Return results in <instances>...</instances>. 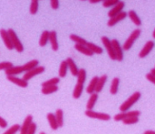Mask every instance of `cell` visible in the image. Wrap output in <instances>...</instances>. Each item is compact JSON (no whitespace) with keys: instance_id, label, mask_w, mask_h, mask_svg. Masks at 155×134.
Segmentation results:
<instances>
[{"instance_id":"2","label":"cell","mask_w":155,"mask_h":134,"mask_svg":"<svg viewBox=\"0 0 155 134\" xmlns=\"http://www.w3.org/2000/svg\"><path fill=\"white\" fill-rule=\"evenodd\" d=\"M142 33V30L140 29H136L131 33V34L129 35L127 40L125 41L124 45H123V50H124L125 51H128L132 48V46L134 45V44L136 40H138V37L140 36V34Z\"/></svg>"},{"instance_id":"36","label":"cell","mask_w":155,"mask_h":134,"mask_svg":"<svg viewBox=\"0 0 155 134\" xmlns=\"http://www.w3.org/2000/svg\"><path fill=\"white\" fill-rule=\"evenodd\" d=\"M20 125H18V124H14V125H13L12 127H9V128L3 134H16L18 131H20Z\"/></svg>"},{"instance_id":"34","label":"cell","mask_w":155,"mask_h":134,"mask_svg":"<svg viewBox=\"0 0 155 134\" xmlns=\"http://www.w3.org/2000/svg\"><path fill=\"white\" fill-rule=\"evenodd\" d=\"M58 90V86H46V87H42V93L44 95H49V94L55 93L56 91Z\"/></svg>"},{"instance_id":"23","label":"cell","mask_w":155,"mask_h":134,"mask_svg":"<svg viewBox=\"0 0 155 134\" xmlns=\"http://www.w3.org/2000/svg\"><path fill=\"white\" fill-rule=\"evenodd\" d=\"M74 48L78 52H80V53L84 55H87V56H92L94 55V53L92 52L91 50H89L86 45H84V44H75Z\"/></svg>"},{"instance_id":"8","label":"cell","mask_w":155,"mask_h":134,"mask_svg":"<svg viewBox=\"0 0 155 134\" xmlns=\"http://www.w3.org/2000/svg\"><path fill=\"white\" fill-rule=\"evenodd\" d=\"M111 41L113 47H114L115 55H116V60L122 61V60H124V50H123V48L120 45V43L116 39H114Z\"/></svg>"},{"instance_id":"21","label":"cell","mask_w":155,"mask_h":134,"mask_svg":"<svg viewBox=\"0 0 155 134\" xmlns=\"http://www.w3.org/2000/svg\"><path fill=\"white\" fill-rule=\"evenodd\" d=\"M99 77L98 76H94L92 78V80H90V82L88 84V86L86 88V91L88 94H93L95 92V89L97 86V83H98V80Z\"/></svg>"},{"instance_id":"4","label":"cell","mask_w":155,"mask_h":134,"mask_svg":"<svg viewBox=\"0 0 155 134\" xmlns=\"http://www.w3.org/2000/svg\"><path fill=\"white\" fill-rule=\"evenodd\" d=\"M85 115L92 119H98L102 121H109L111 119V116L109 114L104 113V112H98L93 110H86Z\"/></svg>"},{"instance_id":"10","label":"cell","mask_w":155,"mask_h":134,"mask_svg":"<svg viewBox=\"0 0 155 134\" xmlns=\"http://www.w3.org/2000/svg\"><path fill=\"white\" fill-rule=\"evenodd\" d=\"M0 35L2 37V40L4 41L5 46L7 47L8 50H14V45H13V43L11 41L10 36H9V34L8 33V30H4V29H1L0 30Z\"/></svg>"},{"instance_id":"44","label":"cell","mask_w":155,"mask_h":134,"mask_svg":"<svg viewBox=\"0 0 155 134\" xmlns=\"http://www.w3.org/2000/svg\"><path fill=\"white\" fill-rule=\"evenodd\" d=\"M143 134H155V131L153 130H147L145 131Z\"/></svg>"},{"instance_id":"30","label":"cell","mask_w":155,"mask_h":134,"mask_svg":"<svg viewBox=\"0 0 155 134\" xmlns=\"http://www.w3.org/2000/svg\"><path fill=\"white\" fill-rule=\"evenodd\" d=\"M49 41V31L48 30H44V32L42 33L39 40V45L41 47H44L48 44V42Z\"/></svg>"},{"instance_id":"20","label":"cell","mask_w":155,"mask_h":134,"mask_svg":"<svg viewBox=\"0 0 155 134\" xmlns=\"http://www.w3.org/2000/svg\"><path fill=\"white\" fill-rule=\"evenodd\" d=\"M98 99V95L96 92L93 93L90 95V97L88 98V102H87V105H86V107H87V110H93L95 104L97 102V100Z\"/></svg>"},{"instance_id":"7","label":"cell","mask_w":155,"mask_h":134,"mask_svg":"<svg viewBox=\"0 0 155 134\" xmlns=\"http://www.w3.org/2000/svg\"><path fill=\"white\" fill-rule=\"evenodd\" d=\"M45 71V68L44 66H37L35 67L33 70H29V71H27V72H24V76H23V79L24 80H29L30 79H32L33 77L36 76L38 75H40V74L44 73Z\"/></svg>"},{"instance_id":"24","label":"cell","mask_w":155,"mask_h":134,"mask_svg":"<svg viewBox=\"0 0 155 134\" xmlns=\"http://www.w3.org/2000/svg\"><path fill=\"white\" fill-rule=\"evenodd\" d=\"M55 117H56V120L58 124V127H64V111L62 109H57L55 111Z\"/></svg>"},{"instance_id":"5","label":"cell","mask_w":155,"mask_h":134,"mask_svg":"<svg viewBox=\"0 0 155 134\" xmlns=\"http://www.w3.org/2000/svg\"><path fill=\"white\" fill-rule=\"evenodd\" d=\"M141 115V111L138 110L131 111H121L120 113L116 114L114 117V119L116 122H123V121L128 118V117H139Z\"/></svg>"},{"instance_id":"25","label":"cell","mask_w":155,"mask_h":134,"mask_svg":"<svg viewBox=\"0 0 155 134\" xmlns=\"http://www.w3.org/2000/svg\"><path fill=\"white\" fill-rule=\"evenodd\" d=\"M86 46L88 47L89 50H91L92 52L94 54H98V55H101V54L104 53V49L102 47L98 46L97 44H95L94 43H91V42H88Z\"/></svg>"},{"instance_id":"15","label":"cell","mask_w":155,"mask_h":134,"mask_svg":"<svg viewBox=\"0 0 155 134\" xmlns=\"http://www.w3.org/2000/svg\"><path fill=\"white\" fill-rule=\"evenodd\" d=\"M7 80H9L12 83L17 85L18 86L23 87V88H26L28 86V81L24 80L23 78H18L17 76H7Z\"/></svg>"},{"instance_id":"33","label":"cell","mask_w":155,"mask_h":134,"mask_svg":"<svg viewBox=\"0 0 155 134\" xmlns=\"http://www.w3.org/2000/svg\"><path fill=\"white\" fill-rule=\"evenodd\" d=\"M60 81V78L59 77H54V78H51L49 80H46L42 83V86L46 87V86H57L58 84L59 83Z\"/></svg>"},{"instance_id":"16","label":"cell","mask_w":155,"mask_h":134,"mask_svg":"<svg viewBox=\"0 0 155 134\" xmlns=\"http://www.w3.org/2000/svg\"><path fill=\"white\" fill-rule=\"evenodd\" d=\"M68 63V69L70 70L71 74H72V76H78V71H79V69H78V67L77 66V65L76 63L74 62V60L70 58V57H68L67 60H66Z\"/></svg>"},{"instance_id":"6","label":"cell","mask_w":155,"mask_h":134,"mask_svg":"<svg viewBox=\"0 0 155 134\" xmlns=\"http://www.w3.org/2000/svg\"><path fill=\"white\" fill-rule=\"evenodd\" d=\"M102 43L104 44V46L105 47V49L108 52V55L109 58L112 60H116V55H115L114 50V47L112 44V41L108 39L107 36H103L101 38Z\"/></svg>"},{"instance_id":"9","label":"cell","mask_w":155,"mask_h":134,"mask_svg":"<svg viewBox=\"0 0 155 134\" xmlns=\"http://www.w3.org/2000/svg\"><path fill=\"white\" fill-rule=\"evenodd\" d=\"M154 45H155V44L153 40H148V41H147L146 44L143 45V47L142 48V50H140L139 54H138V56H139V58H141V59L145 58V57L148 55V54L151 52L152 50L153 49Z\"/></svg>"},{"instance_id":"28","label":"cell","mask_w":155,"mask_h":134,"mask_svg":"<svg viewBox=\"0 0 155 134\" xmlns=\"http://www.w3.org/2000/svg\"><path fill=\"white\" fill-rule=\"evenodd\" d=\"M119 82H120V80L118 77H114L113 79L111 82V86H110V93L112 95H116V94L118 93Z\"/></svg>"},{"instance_id":"38","label":"cell","mask_w":155,"mask_h":134,"mask_svg":"<svg viewBox=\"0 0 155 134\" xmlns=\"http://www.w3.org/2000/svg\"><path fill=\"white\" fill-rule=\"evenodd\" d=\"M138 121H139L138 117H132L124 119V120L123 121V122L125 125H133V124H136L137 122H138Z\"/></svg>"},{"instance_id":"19","label":"cell","mask_w":155,"mask_h":134,"mask_svg":"<svg viewBox=\"0 0 155 134\" xmlns=\"http://www.w3.org/2000/svg\"><path fill=\"white\" fill-rule=\"evenodd\" d=\"M107 80H108V76L107 75H103V76H101L98 78L97 86H96V89H95V92L96 93H100L102 90H103Z\"/></svg>"},{"instance_id":"14","label":"cell","mask_w":155,"mask_h":134,"mask_svg":"<svg viewBox=\"0 0 155 134\" xmlns=\"http://www.w3.org/2000/svg\"><path fill=\"white\" fill-rule=\"evenodd\" d=\"M49 42H50L51 48L54 51L58 50V43L57 32L55 30L49 31Z\"/></svg>"},{"instance_id":"37","label":"cell","mask_w":155,"mask_h":134,"mask_svg":"<svg viewBox=\"0 0 155 134\" xmlns=\"http://www.w3.org/2000/svg\"><path fill=\"white\" fill-rule=\"evenodd\" d=\"M118 3L119 0H105L102 2V4L104 8H110V7H114Z\"/></svg>"},{"instance_id":"3","label":"cell","mask_w":155,"mask_h":134,"mask_svg":"<svg viewBox=\"0 0 155 134\" xmlns=\"http://www.w3.org/2000/svg\"><path fill=\"white\" fill-rule=\"evenodd\" d=\"M8 33L9 34V36H10L11 41L13 43L14 49L17 50L18 53H22L24 51V47L22 42L20 41V40L18 39V37L17 36V34L15 33V31L13 29H8Z\"/></svg>"},{"instance_id":"47","label":"cell","mask_w":155,"mask_h":134,"mask_svg":"<svg viewBox=\"0 0 155 134\" xmlns=\"http://www.w3.org/2000/svg\"><path fill=\"white\" fill-rule=\"evenodd\" d=\"M153 38L155 39V29H154V30H153Z\"/></svg>"},{"instance_id":"48","label":"cell","mask_w":155,"mask_h":134,"mask_svg":"<svg viewBox=\"0 0 155 134\" xmlns=\"http://www.w3.org/2000/svg\"><path fill=\"white\" fill-rule=\"evenodd\" d=\"M39 134H46V133H45V132H41Z\"/></svg>"},{"instance_id":"11","label":"cell","mask_w":155,"mask_h":134,"mask_svg":"<svg viewBox=\"0 0 155 134\" xmlns=\"http://www.w3.org/2000/svg\"><path fill=\"white\" fill-rule=\"evenodd\" d=\"M128 16V13H126L124 11H123L120 13H118V15L113 17V18H110L109 20L108 21V27H114V25H116L118 22H120L122 20L125 19Z\"/></svg>"},{"instance_id":"40","label":"cell","mask_w":155,"mask_h":134,"mask_svg":"<svg viewBox=\"0 0 155 134\" xmlns=\"http://www.w3.org/2000/svg\"><path fill=\"white\" fill-rule=\"evenodd\" d=\"M36 130H37V124L35 123V122H33V123L31 124L30 128H29V130H28L27 134H35Z\"/></svg>"},{"instance_id":"12","label":"cell","mask_w":155,"mask_h":134,"mask_svg":"<svg viewBox=\"0 0 155 134\" xmlns=\"http://www.w3.org/2000/svg\"><path fill=\"white\" fill-rule=\"evenodd\" d=\"M125 7V3L123 1H119V3L118 4H116L114 7H113V9L109 10L108 15L109 18H113V17L118 15V13H120L123 12V10L124 9Z\"/></svg>"},{"instance_id":"22","label":"cell","mask_w":155,"mask_h":134,"mask_svg":"<svg viewBox=\"0 0 155 134\" xmlns=\"http://www.w3.org/2000/svg\"><path fill=\"white\" fill-rule=\"evenodd\" d=\"M47 119L48 121V123H49V126H50L52 130H57L58 128L59 127L57 122V120H56V117H55V114L48 113Z\"/></svg>"},{"instance_id":"29","label":"cell","mask_w":155,"mask_h":134,"mask_svg":"<svg viewBox=\"0 0 155 134\" xmlns=\"http://www.w3.org/2000/svg\"><path fill=\"white\" fill-rule=\"evenodd\" d=\"M83 90H84V85L77 83L75 87H74V91H73V97L74 99H78L79 97H81Z\"/></svg>"},{"instance_id":"43","label":"cell","mask_w":155,"mask_h":134,"mask_svg":"<svg viewBox=\"0 0 155 134\" xmlns=\"http://www.w3.org/2000/svg\"><path fill=\"white\" fill-rule=\"evenodd\" d=\"M146 78H147V80H149L150 82H152V83L155 85V76H153L151 73L147 74L146 75Z\"/></svg>"},{"instance_id":"42","label":"cell","mask_w":155,"mask_h":134,"mask_svg":"<svg viewBox=\"0 0 155 134\" xmlns=\"http://www.w3.org/2000/svg\"><path fill=\"white\" fill-rule=\"evenodd\" d=\"M8 127V122L7 121L4 119L2 117H0V127L2 128H5Z\"/></svg>"},{"instance_id":"13","label":"cell","mask_w":155,"mask_h":134,"mask_svg":"<svg viewBox=\"0 0 155 134\" xmlns=\"http://www.w3.org/2000/svg\"><path fill=\"white\" fill-rule=\"evenodd\" d=\"M32 123H33V116L28 115L20 127V134H27Z\"/></svg>"},{"instance_id":"41","label":"cell","mask_w":155,"mask_h":134,"mask_svg":"<svg viewBox=\"0 0 155 134\" xmlns=\"http://www.w3.org/2000/svg\"><path fill=\"white\" fill-rule=\"evenodd\" d=\"M50 5L53 9L56 10L59 8V2L58 0H51Z\"/></svg>"},{"instance_id":"26","label":"cell","mask_w":155,"mask_h":134,"mask_svg":"<svg viewBox=\"0 0 155 134\" xmlns=\"http://www.w3.org/2000/svg\"><path fill=\"white\" fill-rule=\"evenodd\" d=\"M68 63L66 60H63L60 64V66H59V70H58V76L59 78H64L66 76L68 72Z\"/></svg>"},{"instance_id":"39","label":"cell","mask_w":155,"mask_h":134,"mask_svg":"<svg viewBox=\"0 0 155 134\" xmlns=\"http://www.w3.org/2000/svg\"><path fill=\"white\" fill-rule=\"evenodd\" d=\"M12 67H14V65L12 62H9V61L0 62V70H7Z\"/></svg>"},{"instance_id":"18","label":"cell","mask_w":155,"mask_h":134,"mask_svg":"<svg viewBox=\"0 0 155 134\" xmlns=\"http://www.w3.org/2000/svg\"><path fill=\"white\" fill-rule=\"evenodd\" d=\"M128 16L130 19L133 23H134L136 26H141L142 21L140 19V18L138 17L137 13L135 12L134 10H129L128 12Z\"/></svg>"},{"instance_id":"32","label":"cell","mask_w":155,"mask_h":134,"mask_svg":"<svg viewBox=\"0 0 155 134\" xmlns=\"http://www.w3.org/2000/svg\"><path fill=\"white\" fill-rule=\"evenodd\" d=\"M86 78H87L86 70H85L84 69H83V68H82V69H79V71H78V74L77 76V83L84 85Z\"/></svg>"},{"instance_id":"35","label":"cell","mask_w":155,"mask_h":134,"mask_svg":"<svg viewBox=\"0 0 155 134\" xmlns=\"http://www.w3.org/2000/svg\"><path fill=\"white\" fill-rule=\"evenodd\" d=\"M38 9V0H33L30 3V7H29V12L31 14H36Z\"/></svg>"},{"instance_id":"31","label":"cell","mask_w":155,"mask_h":134,"mask_svg":"<svg viewBox=\"0 0 155 134\" xmlns=\"http://www.w3.org/2000/svg\"><path fill=\"white\" fill-rule=\"evenodd\" d=\"M69 38H70V40H72V41L75 42V44H84V45H86L87 43H88V41L86 40H84V38L78 36L77 34H70Z\"/></svg>"},{"instance_id":"1","label":"cell","mask_w":155,"mask_h":134,"mask_svg":"<svg viewBox=\"0 0 155 134\" xmlns=\"http://www.w3.org/2000/svg\"><path fill=\"white\" fill-rule=\"evenodd\" d=\"M141 97V93L139 91H136L134 94H132L131 97H129L127 100L124 101L119 107V110L121 111H128V109L132 107L138 101Z\"/></svg>"},{"instance_id":"27","label":"cell","mask_w":155,"mask_h":134,"mask_svg":"<svg viewBox=\"0 0 155 134\" xmlns=\"http://www.w3.org/2000/svg\"><path fill=\"white\" fill-rule=\"evenodd\" d=\"M38 64H39V61L38 60H32L30 61H28V62H27L25 65H23L24 71V72H27V71L33 70L35 67L38 66Z\"/></svg>"},{"instance_id":"46","label":"cell","mask_w":155,"mask_h":134,"mask_svg":"<svg viewBox=\"0 0 155 134\" xmlns=\"http://www.w3.org/2000/svg\"><path fill=\"white\" fill-rule=\"evenodd\" d=\"M99 2H100L99 0H98V1H92V0H90V1H89V3H99Z\"/></svg>"},{"instance_id":"45","label":"cell","mask_w":155,"mask_h":134,"mask_svg":"<svg viewBox=\"0 0 155 134\" xmlns=\"http://www.w3.org/2000/svg\"><path fill=\"white\" fill-rule=\"evenodd\" d=\"M150 73H151L152 75L153 76H155V68H153V69H152L151 72H150Z\"/></svg>"},{"instance_id":"17","label":"cell","mask_w":155,"mask_h":134,"mask_svg":"<svg viewBox=\"0 0 155 134\" xmlns=\"http://www.w3.org/2000/svg\"><path fill=\"white\" fill-rule=\"evenodd\" d=\"M24 72L23 65H17V66H14L8 69V70H5V74L7 76H16L18 74H21Z\"/></svg>"}]
</instances>
